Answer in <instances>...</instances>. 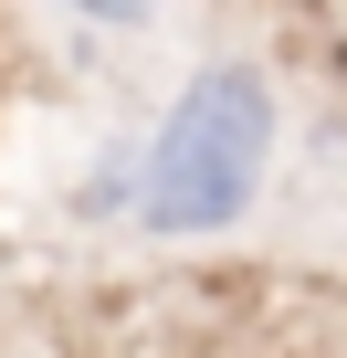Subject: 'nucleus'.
Masks as SVG:
<instances>
[{
  "instance_id": "nucleus-1",
  "label": "nucleus",
  "mask_w": 347,
  "mask_h": 358,
  "mask_svg": "<svg viewBox=\"0 0 347 358\" xmlns=\"http://www.w3.org/2000/svg\"><path fill=\"white\" fill-rule=\"evenodd\" d=\"M263 148H274V95L263 74L221 64L179 95V116L158 127L147 148V222L158 232H211L253 201V179H263Z\"/></svg>"
},
{
  "instance_id": "nucleus-2",
  "label": "nucleus",
  "mask_w": 347,
  "mask_h": 358,
  "mask_svg": "<svg viewBox=\"0 0 347 358\" xmlns=\"http://www.w3.org/2000/svg\"><path fill=\"white\" fill-rule=\"evenodd\" d=\"M84 11H105V22H137V11H147V0H84Z\"/></svg>"
}]
</instances>
